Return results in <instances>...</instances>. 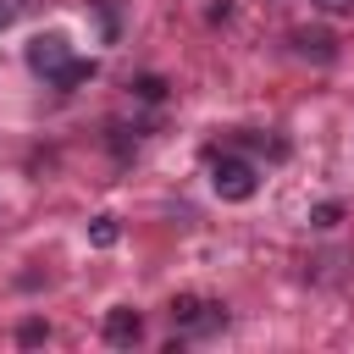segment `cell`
Returning a JSON list of instances; mask_svg holds the SVG:
<instances>
[{
  "mask_svg": "<svg viewBox=\"0 0 354 354\" xmlns=\"http://www.w3.org/2000/svg\"><path fill=\"white\" fill-rule=\"evenodd\" d=\"M210 188H216L221 199L243 205V199H254L260 177H254V166H249L243 155H221V160H210Z\"/></svg>",
  "mask_w": 354,
  "mask_h": 354,
  "instance_id": "cell-1",
  "label": "cell"
},
{
  "mask_svg": "<svg viewBox=\"0 0 354 354\" xmlns=\"http://www.w3.org/2000/svg\"><path fill=\"white\" fill-rule=\"evenodd\" d=\"M66 61H72V50H66V39H61V33H39V39L28 44V66H33L39 77H50V83L61 77V66H66Z\"/></svg>",
  "mask_w": 354,
  "mask_h": 354,
  "instance_id": "cell-2",
  "label": "cell"
},
{
  "mask_svg": "<svg viewBox=\"0 0 354 354\" xmlns=\"http://www.w3.org/2000/svg\"><path fill=\"white\" fill-rule=\"evenodd\" d=\"M171 321H177V326H194V332H210V326H221L227 315H221V304H210V299L177 293V299H171Z\"/></svg>",
  "mask_w": 354,
  "mask_h": 354,
  "instance_id": "cell-3",
  "label": "cell"
},
{
  "mask_svg": "<svg viewBox=\"0 0 354 354\" xmlns=\"http://www.w3.org/2000/svg\"><path fill=\"white\" fill-rule=\"evenodd\" d=\"M138 337H144L138 310H111V315H105V343H111V348H133Z\"/></svg>",
  "mask_w": 354,
  "mask_h": 354,
  "instance_id": "cell-4",
  "label": "cell"
},
{
  "mask_svg": "<svg viewBox=\"0 0 354 354\" xmlns=\"http://www.w3.org/2000/svg\"><path fill=\"white\" fill-rule=\"evenodd\" d=\"M293 50L310 55V61H332V55H337V50H332V33H321V28H299V33H293Z\"/></svg>",
  "mask_w": 354,
  "mask_h": 354,
  "instance_id": "cell-5",
  "label": "cell"
},
{
  "mask_svg": "<svg viewBox=\"0 0 354 354\" xmlns=\"http://www.w3.org/2000/svg\"><path fill=\"white\" fill-rule=\"evenodd\" d=\"M94 72H100V61H94V55H88V61H77V55H72V61L61 66V77H55V88H77V83H88Z\"/></svg>",
  "mask_w": 354,
  "mask_h": 354,
  "instance_id": "cell-6",
  "label": "cell"
},
{
  "mask_svg": "<svg viewBox=\"0 0 354 354\" xmlns=\"http://www.w3.org/2000/svg\"><path fill=\"white\" fill-rule=\"evenodd\" d=\"M88 243H94V249H111V243H116V216H94Z\"/></svg>",
  "mask_w": 354,
  "mask_h": 354,
  "instance_id": "cell-7",
  "label": "cell"
},
{
  "mask_svg": "<svg viewBox=\"0 0 354 354\" xmlns=\"http://www.w3.org/2000/svg\"><path fill=\"white\" fill-rule=\"evenodd\" d=\"M44 337H50V326H44V321H28V326L17 332V343H22V348H33V343H44Z\"/></svg>",
  "mask_w": 354,
  "mask_h": 354,
  "instance_id": "cell-8",
  "label": "cell"
},
{
  "mask_svg": "<svg viewBox=\"0 0 354 354\" xmlns=\"http://www.w3.org/2000/svg\"><path fill=\"white\" fill-rule=\"evenodd\" d=\"M133 88H138V94H144V100H160V94H166V83H160V77H138V83H133Z\"/></svg>",
  "mask_w": 354,
  "mask_h": 354,
  "instance_id": "cell-9",
  "label": "cell"
},
{
  "mask_svg": "<svg viewBox=\"0 0 354 354\" xmlns=\"http://www.w3.org/2000/svg\"><path fill=\"white\" fill-rule=\"evenodd\" d=\"M337 216H343L337 205H315V227H337Z\"/></svg>",
  "mask_w": 354,
  "mask_h": 354,
  "instance_id": "cell-10",
  "label": "cell"
},
{
  "mask_svg": "<svg viewBox=\"0 0 354 354\" xmlns=\"http://www.w3.org/2000/svg\"><path fill=\"white\" fill-rule=\"evenodd\" d=\"M17 11H22V0H0V28H11V22H17Z\"/></svg>",
  "mask_w": 354,
  "mask_h": 354,
  "instance_id": "cell-11",
  "label": "cell"
},
{
  "mask_svg": "<svg viewBox=\"0 0 354 354\" xmlns=\"http://www.w3.org/2000/svg\"><path fill=\"white\" fill-rule=\"evenodd\" d=\"M321 11H354V0H315Z\"/></svg>",
  "mask_w": 354,
  "mask_h": 354,
  "instance_id": "cell-12",
  "label": "cell"
}]
</instances>
